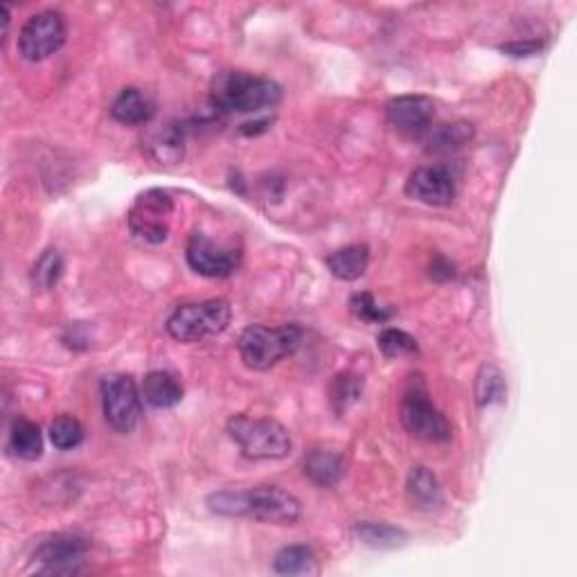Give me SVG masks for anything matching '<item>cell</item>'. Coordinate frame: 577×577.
Returning a JSON list of instances; mask_svg holds the SVG:
<instances>
[{
    "mask_svg": "<svg viewBox=\"0 0 577 577\" xmlns=\"http://www.w3.org/2000/svg\"><path fill=\"white\" fill-rule=\"evenodd\" d=\"M208 505L221 517H244L275 523V526H291L300 519V501L278 485H260L253 490H224L212 494Z\"/></svg>",
    "mask_w": 577,
    "mask_h": 577,
    "instance_id": "6da1fadb",
    "label": "cell"
},
{
    "mask_svg": "<svg viewBox=\"0 0 577 577\" xmlns=\"http://www.w3.org/2000/svg\"><path fill=\"white\" fill-rule=\"evenodd\" d=\"M212 106L228 113H260L273 109L282 100V88L266 77H255L242 70H226L212 79Z\"/></svg>",
    "mask_w": 577,
    "mask_h": 577,
    "instance_id": "7a4b0ae2",
    "label": "cell"
},
{
    "mask_svg": "<svg viewBox=\"0 0 577 577\" xmlns=\"http://www.w3.org/2000/svg\"><path fill=\"white\" fill-rule=\"evenodd\" d=\"M303 341V330L298 325L246 327L237 341L239 357L251 370H269L284 357H291Z\"/></svg>",
    "mask_w": 577,
    "mask_h": 577,
    "instance_id": "3957f363",
    "label": "cell"
},
{
    "mask_svg": "<svg viewBox=\"0 0 577 577\" xmlns=\"http://www.w3.org/2000/svg\"><path fill=\"white\" fill-rule=\"evenodd\" d=\"M228 436L251 460H280L291 451V433L287 426L271 417H230Z\"/></svg>",
    "mask_w": 577,
    "mask_h": 577,
    "instance_id": "277c9868",
    "label": "cell"
},
{
    "mask_svg": "<svg viewBox=\"0 0 577 577\" xmlns=\"http://www.w3.org/2000/svg\"><path fill=\"white\" fill-rule=\"evenodd\" d=\"M233 318V309L224 298L203 300V303L181 305L167 318V332L181 343H197L226 330Z\"/></svg>",
    "mask_w": 577,
    "mask_h": 577,
    "instance_id": "5b68a950",
    "label": "cell"
},
{
    "mask_svg": "<svg viewBox=\"0 0 577 577\" xmlns=\"http://www.w3.org/2000/svg\"><path fill=\"white\" fill-rule=\"evenodd\" d=\"M174 199L167 190H147L140 194L129 212V228L133 237L145 244H163L170 235V217Z\"/></svg>",
    "mask_w": 577,
    "mask_h": 577,
    "instance_id": "8992f818",
    "label": "cell"
},
{
    "mask_svg": "<svg viewBox=\"0 0 577 577\" xmlns=\"http://www.w3.org/2000/svg\"><path fill=\"white\" fill-rule=\"evenodd\" d=\"M68 25L61 12L46 10L30 16L19 34V52L25 61H43L55 55L66 43Z\"/></svg>",
    "mask_w": 577,
    "mask_h": 577,
    "instance_id": "52a82bcc",
    "label": "cell"
},
{
    "mask_svg": "<svg viewBox=\"0 0 577 577\" xmlns=\"http://www.w3.org/2000/svg\"><path fill=\"white\" fill-rule=\"evenodd\" d=\"M102 408L111 429L131 433L140 420V393L129 375H106L102 379Z\"/></svg>",
    "mask_w": 577,
    "mask_h": 577,
    "instance_id": "ba28073f",
    "label": "cell"
},
{
    "mask_svg": "<svg viewBox=\"0 0 577 577\" xmlns=\"http://www.w3.org/2000/svg\"><path fill=\"white\" fill-rule=\"evenodd\" d=\"M185 260L190 269L203 278H228L242 264V251L233 244H221L208 235L197 233L185 248Z\"/></svg>",
    "mask_w": 577,
    "mask_h": 577,
    "instance_id": "9c48e42d",
    "label": "cell"
},
{
    "mask_svg": "<svg viewBox=\"0 0 577 577\" xmlns=\"http://www.w3.org/2000/svg\"><path fill=\"white\" fill-rule=\"evenodd\" d=\"M88 541L79 535H55L32 553V571L41 575L79 573Z\"/></svg>",
    "mask_w": 577,
    "mask_h": 577,
    "instance_id": "30bf717a",
    "label": "cell"
},
{
    "mask_svg": "<svg viewBox=\"0 0 577 577\" xmlns=\"http://www.w3.org/2000/svg\"><path fill=\"white\" fill-rule=\"evenodd\" d=\"M399 417H402L404 429L411 433L413 438L426 442H449L451 436H454L447 417L426 399V395L417 393V390L404 397L402 415Z\"/></svg>",
    "mask_w": 577,
    "mask_h": 577,
    "instance_id": "8fae6325",
    "label": "cell"
},
{
    "mask_svg": "<svg viewBox=\"0 0 577 577\" xmlns=\"http://www.w3.org/2000/svg\"><path fill=\"white\" fill-rule=\"evenodd\" d=\"M458 176L451 165H431L415 170L406 181V194L424 206L445 208L456 199Z\"/></svg>",
    "mask_w": 577,
    "mask_h": 577,
    "instance_id": "7c38bea8",
    "label": "cell"
},
{
    "mask_svg": "<svg viewBox=\"0 0 577 577\" xmlns=\"http://www.w3.org/2000/svg\"><path fill=\"white\" fill-rule=\"evenodd\" d=\"M386 118L406 136H424L436 120V104L426 95H399L386 104Z\"/></svg>",
    "mask_w": 577,
    "mask_h": 577,
    "instance_id": "4fadbf2b",
    "label": "cell"
},
{
    "mask_svg": "<svg viewBox=\"0 0 577 577\" xmlns=\"http://www.w3.org/2000/svg\"><path fill=\"white\" fill-rule=\"evenodd\" d=\"M406 494L413 508L431 512L442 505V490L429 467H413L406 478Z\"/></svg>",
    "mask_w": 577,
    "mask_h": 577,
    "instance_id": "5bb4252c",
    "label": "cell"
},
{
    "mask_svg": "<svg viewBox=\"0 0 577 577\" xmlns=\"http://www.w3.org/2000/svg\"><path fill=\"white\" fill-rule=\"evenodd\" d=\"M370 264V248L366 244H350L334 251L327 257V269L332 271L334 278L343 282H354L366 273Z\"/></svg>",
    "mask_w": 577,
    "mask_h": 577,
    "instance_id": "9a60e30c",
    "label": "cell"
},
{
    "mask_svg": "<svg viewBox=\"0 0 577 577\" xmlns=\"http://www.w3.org/2000/svg\"><path fill=\"white\" fill-rule=\"evenodd\" d=\"M142 397L154 408H172L183 399V386L170 372L154 370L142 381Z\"/></svg>",
    "mask_w": 577,
    "mask_h": 577,
    "instance_id": "2e32d148",
    "label": "cell"
},
{
    "mask_svg": "<svg viewBox=\"0 0 577 577\" xmlns=\"http://www.w3.org/2000/svg\"><path fill=\"white\" fill-rule=\"evenodd\" d=\"M145 149L156 163H179L183 158V129L179 124H165L163 129L149 133L145 140Z\"/></svg>",
    "mask_w": 577,
    "mask_h": 577,
    "instance_id": "e0dca14e",
    "label": "cell"
},
{
    "mask_svg": "<svg viewBox=\"0 0 577 577\" xmlns=\"http://www.w3.org/2000/svg\"><path fill=\"white\" fill-rule=\"evenodd\" d=\"M111 115L122 124H147L154 118V104L140 88H124L111 104Z\"/></svg>",
    "mask_w": 577,
    "mask_h": 577,
    "instance_id": "ac0fdd59",
    "label": "cell"
},
{
    "mask_svg": "<svg viewBox=\"0 0 577 577\" xmlns=\"http://www.w3.org/2000/svg\"><path fill=\"white\" fill-rule=\"evenodd\" d=\"M305 476L318 487H334L345 474L343 458L330 449H314L305 458Z\"/></svg>",
    "mask_w": 577,
    "mask_h": 577,
    "instance_id": "d6986e66",
    "label": "cell"
},
{
    "mask_svg": "<svg viewBox=\"0 0 577 577\" xmlns=\"http://www.w3.org/2000/svg\"><path fill=\"white\" fill-rule=\"evenodd\" d=\"M424 138H426V152L447 154L465 147L467 142L474 138V127L469 122L440 124V127L426 131Z\"/></svg>",
    "mask_w": 577,
    "mask_h": 577,
    "instance_id": "ffe728a7",
    "label": "cell"
},
{
    "mask_svg": "<svg viewBox=\"0 0 577 577\" xmlns=\"http://www.w3.org/2000/svg\"><path fill=\"white\" fill-rule=\"evenodd\" d=\"M10 451L21 460H37L43 454V436L39 424L19 417L10 431Z\"/></svg>",
    "mask_w": 577,
    "mask_h": 577,
    "instance_id": "44dd1931",
    "label": "cell"
},
{
    "mask_svg": "<svg viewBox=\"0 0 577 577\" xmlns=\"http://www.w3.org/2000/svg\"><path fill=\"white\" fill-rule=\"evenodd\" d=\"M357 537L368 548L375 550H393L404 546L406 532L402 528L390 526V523H375V521H361L357 526Z\"/></svg>",
    "mask_w": 577,
    "mask_h": 577,
    "instance_id": "7402d4cb",
    "label": "cell"
},
{
    "mask_svg": "<svg viewBox=\"0 0 577 577\" xmlns=\"http://www.w3.org/2000/svg\"><path fill=\"white\" fill-rule=\"evenodd\" d=\"M505 377L503 372L494 366V363H483L476 375V404L478 406H492L501 404L505 399Z\"/></svg>",
    "mask_w": 577,
    "mask_h": 577,
    "instance_id": "603a6c76",
    "label": "cell"
},
{
    "mask_svg": "<svg viewBox=\"0 0 577 577\" xmlns=\"http://www.w3.org/2000/svg\"><path fill=\"white\" fill-rule=\"evenodd\" d=\"M363 395V377L357 372H339L330 386V404L339 415H343L352 404H357Z\"/></svg>",
    "mask_w": 577,
    "mask_h": 577,
    "instance_id": "cb8c5ba5",
    "label": "cell"
},
{
    "mask_svg": "<svg viewBox=\"0 0 577 577\" xmlns=\"http://www.w3.org/2000/svg\"><path fill=\"white\" fill-rule=\"evenodd\" d=\"M314 562L316 557L312 548L305 544H294L278 550V555L273 559V568L280 575H303L312 571Z\"/></svg>",
    "mask_w": 577,
    "mask_h": 577,
    "instance_id": "d4e9b609",
    "label": "cell"
},
{
    "mask_svg": "<svg viewBox=\"0 0 577 577\" xmlns=\"http://www.w3.org/2000/svg\"><path fill=\"white\" fill-rule=\"evenodd\" d=\"M61 275H64V257H61L57 248H48V251L39 257L37 264L32 266V284L41 291L55 289Z\"/></svg>",
    "mask_w": 577,
    "mask_h": 577,
    "instance_id": "484cf974",
    "label": "cell"
},
{
    "mask_svg": "<svg viewBox=\"0 0 577 577\" xmlns=\"http://www.w3.org/2000/svg\"><path fill=\"white\" fill-rule=\"evenodd\" d=\"M50 440L61 451L77 449L84 442V426L73 415H59L50 424Z\"/></svg>",
    "mask_w": 577,
    "mask_h": 577,
    "instance_id": "4316f807",
    "label": "cell"
},
{
    "mask_svg": "<svg viewBox=\"0 0 577 577\" xmlns=\"http://www.w3.org/2000/svg\"><path fill=\"white\" fill-rule=\"evenodd\" d=\"M377 348L386 359H402L417 354V341L404 330L386 327V330H381V334L377 336Z\"/></svg>",
    "mask_w": 577,
    "mask_h": 577,
    "instance_id": "83f0119b",
    "label": "cell"
},
{
    "mask_svg": "<svg viewBox=\"0 0 577 577\" xmlns=\"http://www.w3.org/2000/svg\"><path fill=\"white\" fill-rule=\"evenodd\" d=\"M350 309H352V314L361 318V321H366V323H386L393 318V309H386V307H379L375 303V298H372L370 294H354L350 298Z\"/></svg>",
    "mask_w": 577,
    "mask_h": 577,
    "instance_id": "f1b7e54d",
    "label": "cell"
},
{
    "mask_svg": "<svg viewBox=\"0 0 577 577\" xmlns=\"http://www.w3.org/2000/svg\"><path fill=\"white\" fill-rule=\"evenodd\" d=\"M501 50L510 57H532V55H539V52L544 50V41H539V39L514 41V43H505V46H501Z\"/></svg>",
    "mask_w": 577,
    "mask_h": 577,
    "instance_id": "f546056e",
    "label": "cell"
},
{
    "mask_svg": "<svg viewBox=\"0 0 577 577\" xmlns=\"http://www.w3.org/2000/svg\"><path fill=\"white\" fill-rule=\"evenodd\" d=\"M456 275L454 271V264H451L449 260H445V257H436L431 264V278H436L440 282H445V280H451Z\"/></svg>",
    "mask_w": 577,
    "mask_h": 577,
    "instance_id": "4dcf8cb0",
    "label": "cell"
}]
</instances>
